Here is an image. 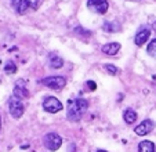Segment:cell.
Returning <instances> with one entry per match:
<instances>
[{"instance_id": "e0dca14e", "label": "cell", "mask_w": 156, "mask_h": 152, "mask_svg": "<svg viewBox=\"0 0 156 152\" xmlns=\"http://www.w3.org/2000/svg\"><path fill=\"white\" fill-rule=\"evenodd\" d=\"M4 72L7 73V75H12V73L17 72V65H15L14 61H9L6 64V67H4Z\"/></svg>"}, {"instance_id": "277c9868", "label": "cell", "mask_w": 156, "mask_h": 152, "mask_svg": "<svg viewBox=\"0 0 156 152\" xmlns=\"http://www.w3.org/2000/svg\"><path fill=\"white\" fill-rule=\"evenodd\" d=\"M41 85H44L51 90H62L66 85V79L64 76H48L41 80Z\"/></svg>"}, {"instance_id": "9c48e42d", "label": "cell", "mask_w": 156, "mask_h": 152, "mask_svg": "<svg viewBox=\"0 0 156 152\" xmlns=\"http://www.w3.org/2000/svg\"><path fill=\"white\" fill-rule=\"evenodd\" d=\"M12 96H15V97H18V98H28L29 97V91H28V89L25 87V83H24V80H17V85H15V87H14V94Z\"/></svg>"}, {"instance_id": "52a82bcc", "label": "cell", "mask_w": 156, "mask_h": 152, "mask_svg": "<svg viewBox=\"0 0 156 152\" xmlns=\"http://www.w3.org/2000/svg\"><path fill=\"white\" fill-rule=\"evenodd\" d=\"M87 7L95 14H105L109 9L108 0H87Z\"/></svg>"}, {"instance_id": "ffe728a7", "label": "cell", "mask_w": 156, "mask_h": 152, "mask_svg": "<svg viewBox=\"0 0 156 152\" xmlns=\"http://www.w3.org/2000/svg\"><path fill=\"white\" fill-rule=\"evenodd\" d=\"M87 85H88V87L91 89V90H95V87H97V86H95V83L93 82V80H88V83H87Z\"/></svg>"}, {"instance_id": "44dd1931", "label": "cell", "mask_w": 156, "mask_h": 152, "mask_svg": "<svg viewBox=\"0 0 156 152\" xmlns=\"http://www.w3.org/2000/svg\"><path fill=\"white\" fill-rule=\"evenodd\" d=\"M152 29H153V32L156 33V21H155V22H153V25H152Z\"/></svg>"}, {"instance_id": "8992f818", "label": "cell", "mask_w": 156, "mask_h": 152, "mask_svg": "<svg viewBox=\"0 0 156 152\" xmlns=\"http://www.w3.org/2000/svg\"><path fill=\"white\" fill-rule=\"evenodd\" d=\"M43 109L46 112H48V114H57V112H59V111L64 109V105H62V103L58 98L50 96V97H46V98H44Z\"/></svg>"}, {"instance_id": "8fae6325", "label": "cell", "mask_w": 156, "mask_h": 152, "mask_svg": "<svg viewBox=\"0 0 156 152\" xmlns=\"http://www.w3.org/2000/svg\"><path fill=\"white\" fill-rule=\"evenodd\" d=\"M151 36V31L148 28H141V29L137 32L136 38H134V42H136L137 46H144V43H147V40Z\"/></svg>"}, {"instance_id": "7a4b0ae2", "label": "cell", "mask_w": 156, "mask_h": 152, "mask_svg": "<svg viewBox=\"0 0 156 152\" xmlns=\"http://www.w3.org/2000/svg\"><path fill=\"white\" fill-rule=\"evenodd\" d=\"M43 3V0H11L12 9L20 15H24L29 11H36Z\"/></svg>"}, {"instance_id": "3957f363", "label": "cell", "mask_w": 156, "mask_h": 152, "mask_svg": "<svg viewBox=\"0 0 156 152\" xmlns=\"http://www.w3.org/2000/svg\"><path fill=\"white\" fill-rule=\"evenodd\" d=\"M9 112L14 119H20L25 112V107L22 104V100L12 96L9 98Z\"/></svg>"}, {"instance_id": "4fadbf2b", "label": "cell", "mask_w": 156, "mask_h": 152, "mask_svg": "<svg viewBox=\"0 0 156 152\" xmlns=\"http://www.w3.org/2000/svg\"><path fill=\"white\" fill-rule=\"evenodd\" d=\"M137 118H138V115H137V112L133 108H127L126 111L123 112V119L127 125H133V123L137 120Z\"/></svg>"}, {"instance_id": "d6986e66", "label": "cell", "mask_w": 156, "mask_h": 152, "mask_svg": "<svg viewBox=\"0 0 156 152\" xmlns=\"http://www.w3.org/2000/svg\"><path fill=\"white\" fill-rule=\"evenodd\" d=\"M75 33H77V35H80L82 38H88V36H91V32L90 31H86V29H83L82 27H77V28H75Z\"/></svg>"}, {"instance_id": "30bf717a", "label": "cell", "mask_w": 156, "mask_h": 152, "mask_svg": "<svg viewBox=\"0 0 156 152\" xmlns=\"http://www.w3.org/2000/svg\"><path fill=\"white\" fill-rule=\"evenodd\" d=\"M120 49H122L120 44L116 43V42H112V43L104 44V46L101 47V51H102L104 54H106V56H116Z\"/></svg>"}, {"instance_id": "ac0fdd59", "label": "cell", "mask_w": 156, "mask_h": 152, "mask_svg": "<svg viewBox=\"0 0 156 152\" xmlns=\"http://www.w3.org/2000/svg\"><path fill=\"white\" fill-rule=\"evenodd\" d=\"M104 68L106 69V72H108L109 75H112V76L118 75V72H119L118 68H116L115 65H111V64H105V65H104Z\"/></svg>"}, {"instance_id": "603a6c76", "label": "cell", "mask_w": 156, "mask_h": 152, "mask_svg": "<svg viewBox=\"0 0 156 152\" xmlns=\"http://www.w3.org/2000/svg\"><path fill=\"white\" fill-rule=\"evenodd\" d=\"M0 130H2V118H0Z\"/></svg>"}, {"instance_id": "9a60e30c", "label": "cell", "mask_w": 156, "mask_h": 152, "mask_svg": "<svg viewBox=\"0 0 156 152\" xmlns=\"http://www.w3.org/2000/svg\"><path fill=\"white\" fill-rule=\"evenodd\" d=\"M102 29L105 31V32L115 33V32H119V31L122 29V27L119 22H109V21H106V22H104Z\"/></svg>"}, {"instance_id": "7c38bea8", "label": "cell", "mask_w": 156, "mask_h": 152, "mask_svg": "<svg viewBox=\"0 0 156 152\" xmlns=\"http://www.w3.org/2000/svg\"><path fill=\"white\" fill-rule=\"evenodd\" d=\"M48 65H50L53 69H59V68H62V65H64V60L61 58L59 56H57V54H50V57H48Z\"/></svg>"}, {"instance_id": "5b68a950", "label": "cell", "mask_w": 156, "mask_h": 152, "mask_svg": "<svg viewBox=\"0 0 156 152\" xmlns=\"http://www.w3.org/2000/svg\"><path fill=\"white\" fill-rule=\"evenodd\" d=\"M43 143L48 151H58L62 145V138L57 133H47L43 138Z\"/></svg>"}, {"instance_id": "2e32d148", "label": "cell", "mask_w": 156, "mask_h": 152, "mask_svg": "<svg viewBox=\"0 0 156 152\" xmlns=\"http://www.w3.org/2000/svg\"><path fill=\"white\" fill-rule=\"evenodd\" d=\"M147 53L149 54L152 58L156 60V39L149 42V44H148V47H147Z\"/></svg>"}, {"instance_id": "ba28073f", "label": "cell", "mask_w": 156, "mask_h": 152, "mask_svg": "<svg viewBox=\"0 0 156 152\" xmlns=\"http://www.w3.org/2000/svg\"><path fill=\"white\" fill-rule=\"evenodd\" d=\"M153 127H155V123H153L151 119H145L134 129V132H136L137 136H147L152 132Z\"/></svg>"}, {"instance_id": "5bb4252c", "label": "cell", "mask_w": 156, "mask_h": 152, "mask_svg": "<svg viewBox=\"0 0 156 152\" xmlns=\"http://www.w3.org/2000/svg\"><path fill=\"white\" fill-rule=\"evenodd\" d=\"M138 151L140 152H156V147L152 141L144 140L138 144Z\"/></svg>"}, {"instance_id": "cb8c5ba5", "label": "cell", "mask_w": 156, "mask_h": 152, "mask_svg": "<svg viewBox=\"0 0 156 152\" xmlns=\"http://www.w3.org/2000/svg\"><path fill=\"white\" fill-rule=\"evenodd\" d=\"M130 2H141V0H130Z\"/></svg>"}, {"instance_id": "7402d4cb", "label": "cell", "mask_w": 156, "mask_h": 152, "mask_svg": "<svg viewBox=\"0 0 156 152\" xmlns=\"http://www.w3.org/2000/svg\"><path fill=\"white\" fill-rule=\"evenodd\" d=\"M97 152H108V151H105V149H98Z\"/></svg>"}, {"instance_id": "6da1fadb", "label": "cell", "mask_w": 156, "mask_h": 152, "mask_svg": "<svg viewBox=\"0 0 156 152\" xmlns=\"http://www.w3.org/2000/svg\"><path fill=\"white\" fill-rule=\"evenodd\" d=\"M88 108V101L84 98H75L69 100L68 103V112H66V118L69 122H79L83 118L84 112Z\"/></svg>"}]
</instances>
